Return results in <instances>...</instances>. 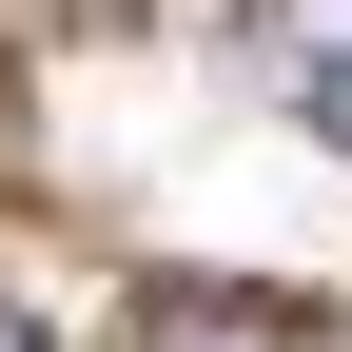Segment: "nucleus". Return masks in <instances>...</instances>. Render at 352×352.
I'll return each mask as SVG.
<instances>
[{
	"instance_id": "obj_1",
	"label": "nucleus",
	"mask_w": 352,
	"mask_h": 352,
	"mask_svg": "<svg viewBox=\"0 0 352 352\" xmlns=\"http://www.w3.org/2000/svg\"><path fill=\"white\" fill-rule=\"evenodd\" d=\"M118 352H352V333H333V314H294V294H254V274H157Z\"/></svg>"
},
{
	"instance_id": "obj_2",
	"label": "nucleus",
	"mask_w": 352,
	"mask_h": 352,
	"mask_svg": "<svg viewBox=\"0 0 352 352\" xmlns=\"http://www.w3.org/2000/svg\"><path fill=\"white\" fill-rule=\"evenodd\" d=\"M254 78H274V118L352 157V0H254Z\"/></svg>"
},
{
	"instance_id": "obj_3",
	"label": "nucleus",
	"mask_w": 352,
	"mask_h": 352,
	"mask_svg": "<svg viewBox=\"0 0 352 352\" xmlns=\"http://www.w3.org/2000/svg\"><path fill=\"white\" fill-rule=\"evenodd\" d=\"M0 352H59V333H39V314H20V294H0Z\"/></svg>"
}]
</instances>
